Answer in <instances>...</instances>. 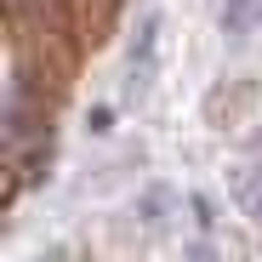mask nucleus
Returning <instances> with one entry per match:
<instances>
[{
	"mask_svg": "<svg viewBox=\"0 0 262 262\" xmlns=\"http://www.w3.org/2000/svg\"><path fill=\"white\" fill-rule=\"evenodd\" d=\"M160 29L165 17L160 12H143L137 23H131L125 34V52H120V92H114V108H143V97L154 92V80H160Z\"/></svg>",
	"mask_w": 262,
	"mask_h": 262,
	"instance_id": "obj_1",
	"label": "nucleus"
},
{
	"mask_svg": "<svg viewBox=\"0 0 262 262\" xmlns=\"http://www.w3.org/2000/svg\"><path fill=\"white\" fill-rule=\"evenodd\" d=\"M228 194H234L239 216H251L262 228V137H251V154L228 171Z\"/></svg>",
	"mask_w": 262,
	"mask_h": 262,
	"instance_id": "obj_2",
	"label": "nucleus"
},
{
	"mask_svg": "<svg viewBox=\"0 0 262 262\" xmlns=\"http://www.w3.org/2000/svg\"><path fill=\"white\" fill-rule=\"evenodd\" d=\"M171 216H177V188H171V183H148L137 194V223L160 228V223H171Z\"/></svg>",
	"mask_w": 262,
	"mask_h": 262,
	"instance_id": "obj_3",
	"label": "nucleus"
},
{
	"mask_svg": "<svg viewBox=\"0 0 262 262\" xmlns=\"http://www.w3.org/2000/svg\"><path fill=\"white\" fill-rule=\"evenodd\" d=\"M262 29V0H223V34H251Z\"/></svg>",
	"mask_w": 262,
	"mask_h": 262,
	"instance_id": "obj_4",
	"label": "nucleus"
},
{
	"mask_svg": "<svg viewBox=\"0 0 262 262\" xmlns=\"http://www.w3.org/2000/svg\"><path fill=\"white\" fill-rule=\"evenodd\" d=\"M188 262H216V245H211V239H205V234H200V239H194V245H188Z\"/></svg>",
	"mask_w": 262,
	"mask_h": 262,
	"instance_id": "obj_5",
	"label": "nucleus"
},
{
	"mask_svg": "<svg viewBox=\"0 0 262 262\" xmlns=\"http://www.w3.org/2000/svg\"><path fill=\"white\" fill-rule=\"evenodd\" d=\"M34 262H69V251H63V245H52V251H40Z\"/></svg>",
	"mask_w": 262,
	"mask_h": 262,
	"instance_id": "obj_6",
	"label": "nucleus"
}]
</instances>
